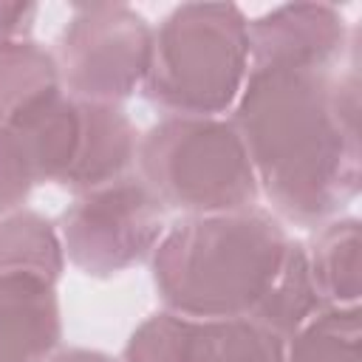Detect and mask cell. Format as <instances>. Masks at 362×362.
Listing matches in <instances>:
<instances>
[{
  "label": "cell",
  "mask_w": 362,
  "mask_h": 362,
  "mask_svg": "<svg viewBox=\"0 0 362 362\" xmlns=\"http://www.w3.org/2000/svg\"><path fill=\"white\" fill-rule=\"evenodd\" d=\"M232 124L272 209L317 226L359 192V68H249Z\"/></svg>",
  "instance_id": "1"
},
{
  "label": "cell",
  "mask_w": 362,
  "mask_h": 362,
  "mask_svg": "<svg viewBox=\"0 0 362 362\" xmlns=\"http://www.w3.org/2000/svg\"><path fill=\"white\" fill-rule=\"evenodd\" d=\"M277 215L263 206L184 215L153 249V286L167 311L192 320L249 317L288 249Z\"/></svg>",
  "instance_id": "2"
},
{
  "label": "cell",
  "mask_w": 362,
  "mask_h": 362,
  "mask_svg": "<svg viewBox=\"0 0 362 362\" xmlns=\"http://www.w3.org/2000/svg\"><path fill=\"white\" fill-rule=\"evenodd\" d=\"M249 76V20L235 3H181L153 28L144 99L164 116H221Z\"/></svg>",
  "instance_id": "3"
},
{
  "label": "cell",
  "mask_w": 362,
  "mask_h": 362,
  "mask_svg": "<svg viewBox=\"0 0 362 362\" xmlns=\"http://www.w3.org/2000/svg\"><path fill=\"white\" fill-rule=\"evenodd\" d=\"M141 181L184 215L257 206V178L232 122L221 116H164L136 150Z\"/></svg>",
  "instance_id": "4"
},
{
  "label": "cell",
  "mask_w": 362,
  "mask_h": 362,
  "mask_svg": "<svg viewBox=\"0 0 362 362\" xmlns=\"http://www.w3.org/2000/svg\"><path fill=\"white\" fill-rule=\"evenodd\" d=\"M150 48L153 25L127 3L74 6L54 51L62 90L79 102L119 105L141 88Z\"/></svg>",
  "instance_id": "5"
},
{
  "label": "cell",
  "mask_w": 362,
  "mask_h": 362,
  "mask_svg": "<svg viewBox=\"0 0 362 362\" xmlns=\"http://www.w3.org/2000/svg\"><path fill=\"white\" fill-rule=\"evenodd\" d=\"M164 229V204L141 175H124L76 195L62 212L57 232L65 257L76 269L110 277L150 257Z\"/></svg>",
  "instance_id": "6"
},
{
  "label": "cell",
  "mask_w": 362,
  "mask_h": 362,
  "mask_svg": "<svg viewBox=\"0 0 362 362\" xmlns=\"http://www.w3.org/2000/svg\"><path fill=\"white\" fill-rule=\"evenodd\" d=\"M122 362H286V342L252 317L192 320L164 308L130 334Z\"/></svg>",
  "instance_id": "7"
},
{
  "label": "cell",
  "mask_w": 362,
  "mask_h": 362,
  "mask_svg": "<svg viewBox=\"0 0 362 362\" xmlns=\"http://www.w3.org/2000/svg\"><path fill=\"white\" fill-rule=\"evenodd\" d=\"M345 48V17L328 3H286L249 20V68L331 74Z\"/></svg>",
  "instance_id": "8"
},
{
  "label": "cell",
  "mask_w": 362,
  "mask_h": 362,
  "mask_svg": "<svg viewBox=\"0 0 362 362\" xmlns=\"http://www.w3.org/2000/svg\"><path fill=\"white\" fill-rule=\"evenodd\" d=\"M59 337L54 286L34 277H0V362H45Z\"/></svg>",
  "instance_id": "9"
},
{
  "label": "cell",
  "mask_w": 362,
  "mask_h": 362,
  "mask_svg": "<svg viewBox=\"0 0 362 362\" xmlns=\"http://www.w3.org/2000/svg\"><path fill=\"white\" fill-rule=\"evenodd\" d=\"M79 144L74 164L62 178V187H68L74 195L130 175V164L136 161L139 150V133L119 105L79 102Z\"/></svg>",
  "instance_id": "10"
},
{
  "label": "cell",
  "mask_w": 362,
  "mask_h": 362,
  "mask_svg": "<svg viewBox=\"0 0 362 362\" xmlns=\"http://www.w3.org/2000/svg\"><path fill=\"white\" fill-rule=\"evenodd\" d=\"M79 124V99L59 90L57 96L34 107L25 119H20L14 127H8L23 147L34 184H62L76 156Z\"/></svg>",
  "instance_id": "11"
},
{
  "label": "cell",
  "mask_w": 362,
  "mask_h": 362,
  "mask_svg": "<svg viewBox=\"0 0 362 362\" xmlns=\"http://www.w3.org/2000/svg\"><path fill=\"white\" fill-rule=\"evenodd\" d=\"M62 90L57 59L40 42H0V127H14Z\"/></svg>",
  "instance_id": "12"
},
{
  "label": "cell",
  "mask_w": 362,
  "mask_h": 362,
  "mask_svg": "<svg viewBox=\"0 0 362 362\" xmlns=\"http://www.w3.org/2000/svg\"><path fill=\"white\" fill-rule=\"evenodd\" d=\"M308 252V269L325 305H359L362 232L356 218H339L320 229Z\"/></svg>",
  "instance_id": "13"
},
{
  "label": "cell",
  "mask_w": 362,
  "mask_h": 362,
  "mask_svg": "<svg viewBox=\"0 0 362 362\" xmlns=\"http://www.w3.org/2000/svg\"><path fill=\"white\" fill-rule=\"evenodd\" d=\"M322 308L325 303L314 286V277L308 269V252L300 240H288L277 277L272 280L269 291L263 294V300L255 305L249 317L286 342Z\"/></svg>",
  "instance_id": "14"
},
{
  "label": "cell",
  "mask_w": 362,
  "mask_h": 362,
  "mask_svg": "<svg viewBox=\"0 0 362 362\" xmlns=\"http://www.w3.org/2000/svg\"><path fill=\"white\" fill-rule=\"evenodd\" d=\"M65 249L57 226L34 209H14L0 218V277H34L57 286Z\"/></svg>",
  "instance_id": "15"
},
{
  "label": "cell",
  "mask_w": 362,
  "mask_h": 362,
  "mask_svg": "<svg viewBox=\"0 0 362 362\" xmlns=\"http://www.w3.org/2000/svg\"><path fill=\"white\" fill-rule=\"evenodd\" d=\"M286 362H362L359 305H325L286 339Z\"/></svg>",
  "instance_id": "16"
},
{
  "label": "cell",
  "mask_w": 362,
  "mask_h": 362,
  "mask_svg": "<svg viewBox=\"0 0 362 362\" xmlns=\"http://www.w3.org/2000/svg\"><path fill=\"white\" fill-rule=\"evenodd\" d=\"M31 187L34 175L28 170L20 141L8 127H0V218L14 209H23V201L28 198Z\"/></svg>",
  "instance_id": "17"
},
{
  "label": "cell",
  "mask_w": 362,
  "mask_h": 362,
  "mask_svg": "<svg viewBox=\"0 0 362 362\" xmlns=\"http://www.w3.org/2000/svg\"><path fill=\"white\" fill-rule=\"evenodd\" d=\"M37 3H20V0H0V42L8 40H25L37 20Z\"/></svg>",
  "instance_id": "18"
},
{
  "label": "cell",
  "mask_w": 362,
  "mask_h": 362,
  "mask_svg": "<svg viewBox=\"0 0 362 362\" xmlns=\"http://www.w3.org/2000/svg\"><path fill=\"white\" fill-rule=\"evenodd\" d=\"M45 362H116L113 356L102 354V351H88V348H68L59 354H51Z\"/></svg>",
  "instance_id": "19"
}]
</instances>
